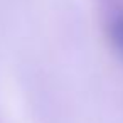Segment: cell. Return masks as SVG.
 I'll list each match as a JSON object with an SVG mask.
<instances>
[{
	"label": "cell",
	"instance_id": "obj_1",
	"mask_svg": "<svg viewBox=\"0 0 123 123\" xmlns=\"http://www.w3.org/2000/svg\"><path fill=\"white\" fill-rule=\"evenodd\" d=\"M110 39L115 51L123 57V12L115 15L110 24Z\"/></svg>",
	"mask_w": 123,
	"mask_h": 123
}]
</instances>
